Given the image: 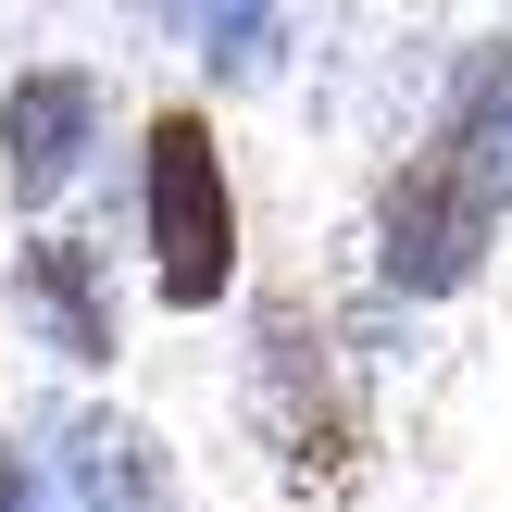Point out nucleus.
<instances>
[{
  "label": "nucleus",
  "mask_w": 512,
  "mask_h": 512,
  "mask_svg": "<svg viewBox=\"0 0 512 512\" xmlns=\"http://www.w3.org/2000/svg\"><path fill=\"white\" fill-rule=\"evenodd\" d=\"M0 512H25V463H13V450H0Z\"/></svg>",
  "instance_id": "0eeeda50"
},
{
  "label": "nucleus",
  "mask_w": 512,
  "mask_h": 512,
  "mask_svg": "<svg viewBox=\"0 0 512 512\" xmlns=\"http://www.w3.org/2000/svg\"><path fill=\"white\" fill-rule=\"evenodd\" d=\"M13 313L38 325L63 363H113V288H100V263L75 238H25L13 250Z\"/></svg>",
  "instance_id": "20e7f679"
},
{
  "label": "nucleus",
  "mask_w": 512,
  "mask_h": 512,
  "mask_svg": "<svg viewBox=\"0 0 512 512\" xmlns=\"http://www.w3.org/2000/svg\"><path fill=\"white\" fill-rule=\"evenodd\" d=\"M150 275L175 313H213L238 275V200H225L213 113H150Z\"/></svg>",
  "instance_id": "f03ea898"
},
{
  "label": "nucleus",
  "mask_w": 512,
  "mask_h": 512,
  "mask_svg": "<svg viewBox=\"0 0 512 512\" xmlns=\"http://www.w3.org/2000/svg\"><path fill=\"white\" fill-rule=\"evenodd\" d=\"M63 475H75V512H163L138 425H63Z\"/></svg>",
  "instance_id": "39448f33"
},
{
  "label": "nucleus",
  "mask_w": 512,
  "mask_h": 512,
  "mask_svg": "<svg viewBox=\"0 0 512 512\" xmlns=\"http://www.w3.org/2000/svg\"><path fill=\"white\" fill-rule=\"evenodd\" d=\"M175 13H188V38L213 63H263L275 50V0H175Z\"/></svg>",
  "instance_id": "423d86ee"
},
{
  "label": "nucleus",
  "mask_w": 512,
  "mask_h": 512,
  "mask_svg": "<svg viewBox=\"0 0 512 512\" xmlns=\"http://www.w3.org/2000/svg\"><path fill=\"white\" fill-rule=\"evenodd\" d=\"M500 213H512V38L463 50L438 125L413 138V163L375 200V263H388V288H413V300L475 288Z\"/></svg>",
  "instance_id": "f257e3e1"
},
{
  "label": "nucleus",
  "mask_w": 512,
  "mask_h": 512,
  "mask_svg": "<svg viewBox=\"0 0 512 512\" xmlns=\"http://www.w3.org/2000/svg\"><path fill=\"white\" fill-rule=\"evenodd\" d=\"M88 113H100V88H88L75 63H38V75L0 88V163H13V200H50V188L75 175Z\"/></svg>",
  "instance_id": "7ed1b4c3"
}]
</instances>
